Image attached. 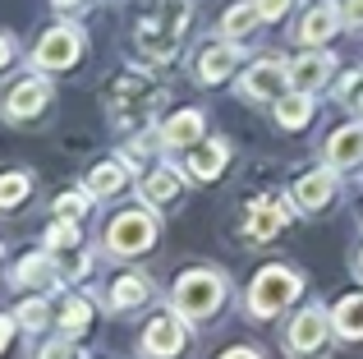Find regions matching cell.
<instances>
[{"mask_svg": "<svg viewBox=\"0 0 363 359\" xmlns=\"http://www.w3.org/2000/svg\"><path fill=\"white\" fill-rule=\"evenodd\" d=\"M189 28V0H157L138 23V46L152 60H170Z\"/></svg>", "mask_w": 363, "mask_h": 359, "instance_id": "cell-1", "label": "cell"}, {"mask_svg": "<svg viewBox=\"0 0 363 359\" xmlns=\"http://www.w3.org/2000/svg\"><path fill=\"white\" fill-rule=\"evenodd\" d=\"M166 101V88L152 79H143V74H120L116 83H111L106 92V106L111 116L120 120V125H138L143 116H152V111Z\"/></svg>", "mask_w": 363, "mask_h": 359, "instance_id": "cell-2", "label": "cell"}, {"mask_svg": "<svg viewBox=\"0 0 363 359\" xmlns=\"http://www.w3.org/2000/svg\"><path fill=\"white\" fill-rule=\"evenodd\" d=\"M225 299V281L216 277V272H184V277L175 281V309L184 318H212L216 309H221Z\"/></svg>", "mask_w": 363, "mask_h": 359, "instance_id": "cell-3", "label": "cell"}, {"mask_svg": "<svg viewBox=\"0 0 363 359\" xmlns=\"http://www.w3.org/2000/svg\"><path fill=\"white\" fill-rule=\"evenodd\" d=\"M294 295H299V277H294L290 267H262L253 277V286H248V309H253L257 318H272V314H281Z\"/></svg>", "mask_w": 363, "mask_h": 359, "instance_id": "cell-4", "label": "cell"}, {"mask_svg": "<svg viewBox=\"0 0 363 359\" xmlns=\"http://www.w3.org/2000/svg\"><path fill=\"white\" fill-rule=\"evenodd\" d=\"M152 244H157V221H152L147 212H124L106 231L111 253H143V249H152Z\"/></svg>", "mask_w": 363, "mask_h": 359, "instance_id": "cell-5", "label": "cell"}, {"mask_svg": "<svg viewBox=\"0 0 363 359\" xmlns=\"http://www.w3.org/2000/svg\"><path fill=\"white\" fill-rule=\"evenodd\" d=\"M79 55H83L79 28H51V33L37 42L33 60H37V70H69V65H79Z\"/></svg>", "mask_w": 363, "mask_h": 359, "instance_id": "cell-6", "label": "cell"}, {"mask_svg": "<svg viewBox=\"0 0 363 359\" xmlns=\"http://www.w3.org/2000/svg\"><path fill=\"white\" fill-rule=\"evenodd\" d=\"M179 350H184V327H179V318L157 314V318L147 323V332H143V355L170 359V355H179Z\"/></svg>", "mask_w": 363, "mask_h": 359, "instance_id": "cell-7", "label": "cell"}, {"mask_svg": "<svg viewBox=\"0 0 363 359\" xmlns=\"http://www.w3.org/2000/svg\"><path fill=\"white\" fill-rule=\"evenodd\" d=\"M285 346H290V355H318L327 346V318L318 309H303L285 332Z\"/></svg>", "mask_w": 363, "mask_h": 359, "instance_id": "cell-8", "label": "cell"}, {"mask_svg": "<svg viewBox=\"0 0 363 359\" xmlns=\"http://www.w3.org/2000/svg\"><path fill=\"white\" fill-rule=\"evenodd\" d=\"M46 101H51V88H46L42 79H23V83H14V88H9L5 116L9 120H33V116H42Z\"/></svg>", "mask_w": 363, "mask_h": 359, "instance_id": "cell-9", "label": "cell"}, {"mask_svg": "<svg viewBox=\"0 0 363 359\" xmlns=\"http://www.w3.org/2000/svg\"><path fill=\"white\" fill-rule=\"evenodd\" d=\"M285 83H294V79L281 60H257L244 79V92L248 97H285Z\"/></svg>", "mask_w": 363, "mask_h": 359, "instance_id": "cell-10", "label": "cell"}, {"mask_svg": "<svg viewBox=\"0 0 363 359\" xmlns=\"http://www.w3.org/2000/svg\"><path fill=\"white\" fill-rule=\"evenodd\" d=\"M331 74H336V60H331V55H322V51H308V55H299V60L290 65L294 88H303V92L327 88V83H331Z\"/></svg>", "mask_w": 363, "mask_h": 359, "instance_id": "cell-11", "label": "cell"}, {"mask_svg": "<svg viewBox=\"0 0 363 359\" xmlns=\"http://www.w3.org/2000/svg\"><path fill=\"white\" fill-rule=\"evenodd\" d=\"M331 198H336V166L313 171V175H303L299 184H294V203H299L303 212H318V207H327Z\"/></svg>", "mask_w": 363, "mask_h": 359, "instance_id": "cell-12", "label": "cell"}, {"mask_svg": "<svg viewBox=\"0 0 363 359\" xmlns=\"http://www.w3.org/2000/svg\"><path fill=\"white\" fill-rule=\"evenodd\" d=\"M299 203H276V198H267V203H253V216H248V235L253 240H276L285 226V216L294 212Z\"/></svg>", "mask_w": 363, "mask_h": 359, "instance_id": "cell-13", "label": "cell"}, {"mask_svg": "<svg viewBox=\"0 0 363 359\" xmlns=\"http://www.w3.org/2000/svg\"><path fill=\"white\" fill-rule=\"evenodd\" d=\"M327 162L331 166H359L363 162V125H345L327 138Z\"/></svg>", "mask_w": 363, "mask_h": 359, "instance_id": "cell-14", "label": "cell"}, {"mask_svg": "<svg viewBox=\"0 0 363 359\" xmlns=\"http://www.w3.org/2000/svg\"><path fill=\"white\" fill-rule=\"evenodd\" d=\"M225 162H230V148H225L221 138H212V143H194V153H189V166H194L198 180H216L225 171Z\"/></svg>", "mask_w": 363, "mask_h": 359, "instance_id": "cell-15", "label": "cell"}, {"mask_svg": "<svg viewBox=\"0 0 363 359\" xmlns=\"http://www.w3.org/2000/svg\"><path fill=\"white\" fill-rule=\"evenodd\" d=\"M235 65H240V51L225 46V42H216V46H207V51L198 55V79H203V83H221Z\"/></svg>", "mask_w": 363, "mask_h": 359, "instance_id": "cell-16", "label": "cell"}, {"mask_svg": "<svg viewBox=\"0 0 363 359\" xmlns=\"http://www.w3.org/2000/svg\"><path fill=\"white\" fill-rule=\"evenodd\" d=\"M276 120H281V129H303L313 120V92L294 88L285 97H276Z\"/></svg>", "mask_w": 363, "mask_h": 359, "instance_id": "cell-17", "label": "cell"}, {"mask_svg": "<svg viewBox=\"0 0 363 359\" xmlns=\"http://www.w3.org/2000/svg\"><path fill=\"white\" fill-rule=\"evenodd\" d=\"M198 138H203V116H198V111H179V116H170L166 129H161V143H170V148H194Z\"/></svg>", "mask_w": 363, "mask_h": 359, "instance_id": "cell-18", "label": "cell"}, {"mask_svg": "<svg viewBox=\"0 0 363 359\" xmlns=\"http://www.w3.org/2000/svg\"><path fill=\"white\" fill-rule=\"evenodd\" d=\"M14 281L23 290H46V286H55V267H51V253H28L23 263H18V272H14Z\"/></svg>", "mask_w": 363, "mask_h": 359, "instance_id": "cell-19", "label": "cell"}, {"mask_svg": "<svg viewBox=\"0 0 363 359\" xmlns=\"http://www.w3.org/2000/svg\"><path fill=\"white\" fill-rule=\"evenodd\" d=\"M124 184H129V166L124 162H101L88 180V189L97 198H116V194H124Z\"/></svg>", "mask_w": 363, "mask_h": 359, "instance_id": "cell-20", "label": "cell"}, {"mask_svg": "<svg viewBox=\"0 0 363 359\" xmlns=\"http://www.w3.org/2000/svg\"><path fill=\"white\" fill-rule=\"evenodd\" d=\"M331 323H336V332L345 336V341H363V295L340 299L336 314H331Z\"/></svg>", "mask_w": 363, "mask_h": 359, "instance_id": "cell-21", "label": "cell"}, {"mask_svg": "<svg viewBox=\"0 0 363 359\" xmlns=\"http://www.w3.org/2000/svg\"><path fill=\"white\" fill-rule=\"evenodd\" d=\"M257 23H262V9H257V0H244V5H235L230 14L221 18V33H225V42H240V37H248Z\"/></svg>", "mask_w": 363, "mask_h": 359, "instance_id": "cell-22", "label": "cell"}, {"mask_svg": "<svg viewBox=\"0 0 363 359\" xmlns=\"http://www.w3.org/2000/svg\"><path fill=\"white\" fill-rule=\"evenodd\" d=\"M143 299H147V281L143 277H116L111 281V309H138Z\"/></svg>", "mask_w": 363, "mask_h": 359, "instance_id": "cell-23", "label": "cell"}, {"mask_svg": "<svg viewBox=\"0 0 363 359\" xmlns=\"http://www.w3.org/2000/svg\"><path fill=\"white\" fill-rule=\"evenodd\" d=\"M331 33H336V9H331V5H318L299 23V42H327Z\"/></svg>", "mask_w": 363, "mask_h": 359, "instance_id": "cell-24", "label": "cell"}, {"mask_svg": "<svg viewBox=\"0 0 363 359\" xmlns=\"http://www.w3.org/2000/svg\"><path fill=\"white\" fill-rule=\"evenodd\" d=\"M143 198H147V203H175V198H179V175L175 171L147 175V180H143Z\"/></svg>", "mask_w": 363, "mask_h": 359, "instance_id": "cell-25", "label": "cell"}, {"mask_svg": "<svg viewBox=\"0 0 363 359\" xmlns=\"http://www.w3.org/2000/svg\"><path fill=\"white\" fill-rule=\"evenodd\" d=\"M69 249H79V221H60V226H51L46 231V253H69Z\"/></svg>", "mask_w": 363, "mask_h": 359, "instance_id": "cell-26", "label": "cell"}, {"mask_svg": "<svg viewBox=\"0 0 363 359\" xmlns=\"http://www.w3.org/2000/svg\"><path fill=\"white\" fill-rule=\"evenodd\" d=\"M92 323V309H88V299H65V309H60V327L65 332H83V327Z\"/></svg>", "mask_w": 363, "mask_h": 359, "instance_id": "cell-27", "label": "cell"}, {"mask_svg": "<svg viewBox=\"0 0 363 359\" xmlns=\"http://www.w3.org/2000/svg\"><path fill=\"white\" fill-rule=\"evenodd\" d=\"M88 207H92L88 194H60V198H55V216H60V221H83Z\"/></svg>", "mask_w": 363, "mask_h": 359, "instance_id": "cell-28", "label": "cell"}, {"mask_svg": "<svg viewBox=\"0 0 363 359\" xmlns=\"http://www.w3.org/2000/svg\"><path fill=\"white\" fill-rule=\"evenodd\" d=\"M28 198V175H0V212H5V207H18Z\"/></svg>", "mask_w": 363, "mask_h": 359, "instance_id": "cell-29", "label": "cell"}, {"mask_svg": "<svg viewBox=\"0 0 363 359\" xmlns=\"http://www.w3.org/2000/svg\"><path fill=\"white\" fill-rule=\"evenodd\" d=\"M37 359H83V346L79 341H51V346H42Z\"/></svg>", "mask_w": 363, "mask_h": 359, "instance_id": "cell-30", "label": "cell"}, {"mask_svg": "<svg viewBox=\"0 0 363 359\" xmlns=\"http://www.w3.org/2000/svg\"><path fill=\"white\" fill-rule=\"evenodd\" d=\"M18 323L33 327V332H42V327H46V304H42V299H28L23 314H18Z\"/></svg>", "mask_w": 363, "mask_h": 359, "instance_id": "cell-31", "label": "cell"}, {"mask_svg": "<svg viewBox=\"0 0 363 359\" xmlns=\"http://www.w3.org/2000/svg\"><path fill=\"white\" fill-rule=\"evenodd\" d=\"M340 23H345V28H363V0H345V9H340Z\"/></svg>", "mask_w": 363, "mask_h": 359, "instance_id": "cell-32", "label": "cell"}, {"mask_svg": "<svg viewBox=\"0 0 363 359\" xmlns=\"http://www.w3.org/2000/svg\"><path fill=\"white\" fill-rule=\"evenodd\" d=\"M285 5H290V0H257L262 18H281V14H285Z\"/></svg>", "mask_w": 363, "mask_h": 359, "instance_id": "cell-33", "label": "cell"}, {"mask_svg": "<svg viewBox=\"0 0 363 359\" xmlns=\"http://www.w3.org/2000/svg\"><path fill=\"white\" fill-rule=\"evenodd\" d=\"M9 341H14V323H9V318H0V350H5Z\"/></svg>", "mask_w": 363, "mask_h": 359, "instance_id": "cell-34", "label": "cell"}, {"mask_svg": "<svg viewBox=\"0 0 363 359\" xmlns=\"http://www.w3.org/2000/svg\"><path fill=\"white\" fill-rule=\"evenodd\" d=\"M221 359H257V350H248V346H240V350H225Z\"/></svg>", "mask_w": 363, "mask_h": 359, "instance_id": "cell-35", "label": "cell"}, {"mask_svg": "<svg viewBox=\"0 0 363 359\" xmlns=\"http://www.w3.org/2000/svg\"><path fill=\"white\" fill-rule=\"evenodd\" d=\"M9 55H14V46H9V37H0V70L9 65Z\"/></svg>", "mask_w": 363, "mask_h": 359, "instance_id": "cell-36", "label": "cell"}, {"mask_svg": "<svg viewBox=\"0 0 363 359\" xmlns=\"http://www.w3.org/2000/svg\"><path fill=\"white\" fill-rule=\"evenodd\" d=\"M55 5H60V9H79L83 0H55Z\"/></svg>", "mask_w": 363, "mask_h": 359, "instance_id": "cell-37", "label": "cell"}, {"mask_svg": "<svg viewBox=\"0 0 363 359\" xmlns=\"http://www.w3.org/2000/svg\"><path fill=\"white\" fill-rule=\"evenodd\" d=\"M359 277H363V249H359Z\"/></svg>", "mask_w": 363, "mask_h": 359, "instance_id": "cell-38", "label": "cell"}, {"mask_svg": "<svg viewBox=\"0 0 363 359\" xmlns=\"http://www.w3.org/2000/svg\"><path fill=\"white\" fill-rule=\"evenodd\" d=\"M359 111H363V92H359Z\"/></svg>", "mask_w": 363, "mask_h": 359, "instance_id": "cell-39", "label": "cell"}]
</instances>
